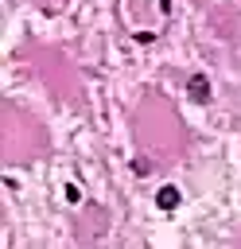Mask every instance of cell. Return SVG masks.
<instances>
[{
	"label": "cell",
	"instance_id": "6da1fadb",
	"mask_svg": "<svg viewBox=\"0 0 241 249\" xmlns=\"http://www.w3.org/2000/svg\"><path fill=\"white\" fill-rule=\"evenodd\" d=\"M187 89H190V97H194V101H210V78H206V74H190Z\"/></svg>",
	"mask_w": 241,
	"mask_h": 249
},
{
	"label": "cell",
	"instance_id": "7a4b0ae2",
	"mask_svg": "<svg viewBox=\"0 0 241 249\" xmlns=\"http://www.w3.org/2000/svg\"><path fill=\"white\" fill-rule=\"evenodd\" d=\"M155 202H159V210H175L179 206V187H163L155 195Z\"/></svg>",
	"mask_w": 241,
	"mask_h": 249
}]
</instances>
